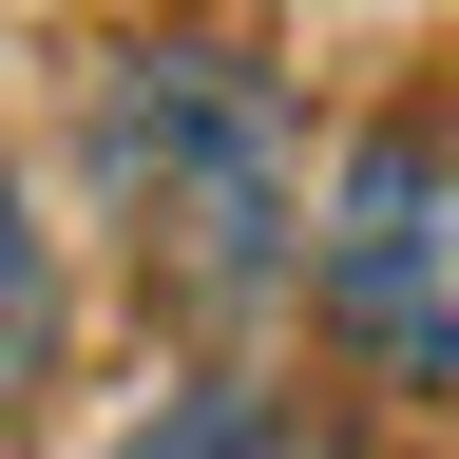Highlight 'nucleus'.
Here are the masks:
<instances>
[{"mask_svg":"<svg viewBox=\"0 0 459 459\" xmlns=\"http://www.w3.org/2000/svg\"><path fill=\"white\" fill-rule=\"evenodd\" d=\"M325 325L364 344V364L459 402V153L440 134L344 153V192H325Z\"/></svg>","mask_w":459,"mask_h":459,"instance_id":"f03ea898","label":"nucleus"},{"mask_svg":"<svg viewBox=\"0 0 459 459\" xmlns=\"http://www.w3.org/2000/svg\"><path fill=\"white\" fill-rule=\"evenodd\" d=\"M57 364V249H39V211H20V172H0V402H20Z\"/></svg>","mask_w":459,"mask_h":459,"instance_id":"20e7f679","label":"nucleus"},{"mask_svg":"<svg viewBox=\"0 0 459 459\" xmlns=\"http://www.w3.org/2000/svg\"><path fill=\"white\" fill-rule=\"evenodd\" d=\"M96 153H115V192L153 211L172 287H268V268H287V230H307L287 96L249 77V57H211V39L115 57V77H96Z\"/></svg>","mask_w":459,"mask_h":459,"instance_id":"f257e3e1","label":"nucleus"},{"mask_svg":"<svg viewBox=\"0 0 459 459\" xmlns=\"http://www.w3.org/2000/svg\"><path fill=\"white\" fill-rule=\"evenodd\" d=\"M96 459H344L307 402H268V383H172L153 421H115Z\"/></svg>","mask_w":459,"mask_h":459,"instance_id":"7ed1b4c3","label":"nucleus"}]
</instances>
